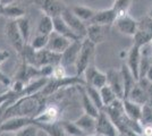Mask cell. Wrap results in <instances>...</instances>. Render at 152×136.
Masks as SVG:
<instances>
[{
  "mask_svg": "<svg viewBox=\"0 0 152 136\" xmlns=\"http://www.w3.org/2000/svg\"><path fill=\"white\" fill-rule=\"evenodd\" d=\"M82 40L72 41L69 47L61 53V60H60V63L66 68L69 67V66H73L75 68V64L76 61H77V58H78V53L81 51V47H82Z\"/></svg>",
  "mask_w": 152,
  "mask_h": 136,
  "instance_id": "cell-11",
  "label": "cell"
},
{
  "mask_svg": "<svg viewBox=\"0 0 152 136\" xmlns=\"http://www.w3.org/2000/svg\"><path fill=\"white\" fill-rule=\"evenodd\" d=\"M146 15H148V16H149L150 18H152V6L150 7V9L148 10V14H146Z\"/></svg>",
  "mask_w": 152,
  "mask_h": 136,
  "instance_id": "cell-45",
  "label": "cell"
},
{
  "mask_svg": "<svg viewBox=\"0 0 152 136\" xmlns=\"http://www.w3.org/2000/svg\"><path fill=\"white\" fill-rule=\"evenodd\" d=\"M72 43V40L67 39L63 36L61 34H59L57 32L51 33L49 35V40H48V45H47V49H49L51 51L56 52V53H63Z\"/></svg>",
  "mask_w": 152,
  "mask_h": 136,
  "instance_id": "cell-15",
  "label": "cell"
},
{
  "mask_svg": "<svg viewBox=\"0 0 152 136\" xmlns=\"http://www.w3.org/2000/svg\"><path fill=\"white\" fill-rule=\"evenodd\" d=\"M99 92H100V97H101L102 103H103V108L109 105L110 103H113L116 99H119L108 84L102 86L101 89H99Z\"/></svg>",
  "mask_w": 152,
  "mask_h": 136,
  "instance_id": "cell-30",
  "label": "cell"
},
{
  "mask_svg": "<svg viewBox=\"0 0 152 136\" xmlns=\"http://www.w3.org/2000/svg\"><path fill=\"white\" fill-rule=\"evenodd\" d=\"M69 8H70V10L75 14L80 20H82L83 22H85L86 24L92 20V17H93L94 14L96 13L95 9L90 8V7H88V6H83V5H74V6L69 7Z\"/></svg>",
  "mask_w": 152,
  "mask_h": 136,
  "instance_id": "cell-25",
  "label": "cell"
},
{
  "mask_svg": "<svg viewBox=\"0 0 152 136\" xmlns=\"http://www.w3.org/2000/svg\"><path fill=\"white\" fill-rule=\"evenodd\" d=\"M15 0H0V4L2 6H6V5H10V4H14Z\"/></svg>",
  "mask_w": 152,
  "mask_h": 136,
  "instance_id": "cell-43",
  "label": "cell"
},
{
  "mask_svg": "<svg viewBox=\"0 0 152 136\" xmlns=\"http://www.w3.org/2000/svg\"><path fill=\"white\" fill-rule=\"evenodd\" d=\"M95 133L99 136H118L119 132L115 126L110 117L103 110L99 112V116L96 117V126Z\"/></svg>",
  "mask_w": 152,
  "mask_h": 136,
  "instance_id": "cell-6",
  "label": "cell"
},
{
  "mask_svg": "<svg viewBox=\"0 0 152 136\" xmlns=\"http://www.w3.org/2000/svg\"><path fill=\"white\" fill-rule=\"evenodd\" d=\"M137 22H139L140 30H143V31L152 33V18H150L148 15L144 16V17H142V18L139 20Z\"/></svg>",
  "mask_w": 152,
  "mask_h": 136,
  "instance_id": "cell-38",
  "label": "cell"
},
{
  "mask_svg": "<svg viewBox=\"0 0 152 136\" xmlns=\"http://www.w3.org/2000/svg\"><path fill=\"white\" fill-rule=\"evenodd\" d=\"M141 136H152V125H143Z\"/></svg>",
  "mask_w": 152,
  "mask_h": 136,
  "instance_id": "cell-40",
  "label": "cell"
},
{
  "mask_svg": "<svg viewBox=\"0 0 152 136\" xmlns=\"http://www.w3.org/2000/svg\"><path fill=\"white\" fill-rule=\"evenodd\" d=\"M9 57H10L9 51H7V50H0V65L2 63H5Z\"/></svg>",
  "mask_w": 152,
  "mask_h": 136,
  "instance_id": "cell-41",
  "label": "cell"
},
{
  "mask_svg": "<svg viewBox=\"0 0 152 136\" xmlns=\"http://www.w3.org/2000/svg\"><path fill=\"white\" fill-rule=\"evenodd\" d=\"M40 128L38 127L37 124H30L25 127H23L22 129L15 133V136H38Z\"/></svg>",
  "mask_w": 152,
  "mask_h": 136,
  "instance_id": "cell-36",
  "label": "cell"
},
{
  "mask_svg": "<svg viewBox=\"0 0 152 136\" xmlns=\"http://www.w3.org/2000/svg\"><path fill=\"white\" fill-rule=\"evenodd\" d=\"M63 17V20L67 23V25L69 26L70 28L81 38L84 39L86 36V32H88V24L85 22H83L82 20H80L75 14L70 10L69 7H66V9L63 12V14L60 15Z\"/></svg>",
  "mask_w": 152,
  "mask_h": 136,
  "instance_id": "cell-5",
  "label": "cell"
},
{
  "mask_svg": "<svg viewBox=\"0 0 152 136\" xmlns=\"http://www.w3.org/2000/svg\"><path fill=\"white\" fill-rule=\"evenodd\" d=\"M114 26L118 32L127 36H133L139 30V22L133 18L129 14L118 16L114 23Z\"/></svg>",
  "mask_w": 152,
  "mask_h": 136,
  "instance_id": "cell-8",
  "label": "cell"
},
{
  "mask_svg": "<svg viewBox=\"0 0 152 136\" xmlns=\"http://www.w3.org/2000/svg\"><path fill=\"white\" fill-rule=\"evenodd\" d=\"M140 63H141V48L132 44L129 50L127 51L126 66L132 71L136 81L140 78Z\"/></svg>",
  "mask_w": 152,
  "mask_h": 136,
  "instance_id": "cell-13",
  "label": "cell"
},
{
  "mask_svg": "<svg viewBox=\"0 0 152 136\" xmlns=\"http://www.w3.org/2000/svg\"><path fill=\"white\" fill-rule=\"evenodd\" d=\"M33 123H34V118H30V117H9L0 123V132L1 133H16L23 127Z\"/></svg>",
  "mask_w": 152,
  "mask_h": 136,
  "instance_id": "cell-7",
  "label": "cell"
},
{
  "mask_svg": "<svg viewBox=\"0 0 152 136\" xmlns=\"http://www.w3.org/2000/svg\"><path fill=\"white\" fill-rule=\"evenodd\" d=\"M117 18V15L113 9V7L107 8V9H101V10H96L94 16L92 17V20H90L88 24H98V25L103 26H113L115 20Z\"/></svg>",
  "mask_w": 152,
  "mask_h": 136,
  "instance_id": "cell-14",
  "label": "cell"
},
{
  "mask_svg": "<svg viewBox=\"0 0 152 136\" xmlns=\"http://www.w3.org/2000/svg\"><path fill=\"white\" fill-rule=\"evenodd\" d=\"M2 5H1V4H0V16H1V15H2Z\"/></svg>",
  "mask_w": 152,
  "mask_h": 136,
  "instance_id": "cell-47",
  "label": "cell"
},
{
  "mask_svg": "<svg viewBox=\"0 0 152 136\" xmlns=\"http://www.w3.org/2000/svg\"><path fill=\"white\" fill-rule=\"evenodd\" d=\"M33 4L42 12L52 18L60 16L67 5L61 0H33Z\"/></svg>",
  "mask_w": 152,
  "mask_h": 136,
  "instance_id": "cell-3",
  "label": "cell"
},
{
  "mask_svg": "<svg viewBox=\"0 0 152 136\" xmlns=\"http://www.w3.org/2000/svg\"><path fill=\"white\" fill-rule=\"evenodd\" d=\"M38 125L40 130H43L48 136H66L60 121L55 123H34Z\"/></svg>",
  "mask_w": 152,
  "mask_h": 136,
  "instance_id": "cell-23",
  "label": "cell"
},
{
  "mask_svg": "<svg viewBox=\"0 0 152 136\" xmlns=\"http://www.w3.org/2000/svg\"><path fill=\"white\" fill-rule=\"evenodd\" d=\"M141 125H152V104L150 102L142 105L141 117H140Z\"/></svg>",
  "mask_w": 152,
  "mask_h": 136,
  "instance_id": "cell-35",
  "label": "cell"
},
{
  "mask_svg": "<svg viewBox=\"0 0 152 136\" xmlns=\"http://www.w3.org/2000/svg\"><path fill=\"white\" fill-rule=\"evenodd\" d=\"M84 82L85 84L94 86L96 89H101L102 86L107 84V75L106 73L99 71L96 67L90 65L84 71Z\"/></svg>",
  "mask_w": 152,
  "mask_h": 136,
  "instance_id": "cell-10",
  "label": "cell"
},
{
  "mask_svg": "<svg viewBox=\"0 0 152 136\" xmlns=\"http://www.w3.org/2000/svg\"><path fill=\"white\" fill-rule=\"evenodd\" d=\"M61 60V55L56 53V52L51 51L49 49H41L37 50L35 53V60H34V65L35 67H43V66H55L59 64Z\"/></svg>",
  "mask_w": 152,
  "mask_h": 136,
  "instance_id": "cell-9",
  "label": "cell"
},
{
  "mask_svg": "<svg viewBox=\"0 0 152 136\" xmlns=\"http://www.w3.org/2000/svg\"><path fill=\"white\" fill-rule=\"evenodd\" d=\"M108 30L109 26L98 25V24H88V32L86 36L88 39L93 42L95 45L100 44L108 38Z\"/></svg>",
  "mask_w": 152,
  "mask_h": 136,
  "instance_id": "cell-16",
  "label": "cell"
},
{
  "mask_svg": "<svg viewBox=\"0 0 152 136\" xmlns=\"http://www.w3.org/2000/svg\"><path fill=\"white\" fill-rule=\"evenodd\" d=\"M143 78H146L149 82H151L152 83V65L150 66V68L148 69V71H146V74H145V76Z\"/></svg>",
  "mask_w": 152,
  "mask_h": 136,
  "instance_id": "cell-42",
  "label": "cell"
},
{
  "mask_svg": "<svg viewBox=\"0 0 152 136\" xmlns=\"http://www.w3.org/2000/svg\"><path fill=\"white\" fill-rule=\"evenodd\" d=\"M16 20V24H17V27L19 30V33L22 35V38L24 40L25 43H28L30 40H31V23H30V20L25 16L23 17H19Z\"/></svg>",
  "mask_w": 152,
  "mask_h": 136,
  "instance_id": "cell-28",
  "label": "cell"
},
{
  "mask_svg": "<svg viewBox=\"0 0 152 136\" xmlns=\"http://www.w3.org/2000/svg\"><path fill=\"white\" fill-rule=\"evenodd\" d=\"M5 36H6L7 41L9 42V44L17 51V53L22 51V49L26 44L19 33L15 20H9L7 22V24L5 25Z\"/></svg>",
  "mask_w": 152,
  "mask_h": 136,
  "instance_id": "cell-4",
  "label": "cell"
},
{
  "mask_svg": "<svg viewBox=\"0 0 152 136\" xmlns=\"http://www.w3.org/2000/svg\"><path fill=\"white\" fill-rule=\"evenodd\" d=\"M59 121V109L57 105H47L34 117V123H55Z\"/></svg>",
  "mask_w": 152,
  "mask_h": 136,
  "instance_id": "cell-18",
  "label": "cell"
},
{
  "mask_svg": "<svg viewBox=\"0 0 152 136\" xmlns=\"http://www.w3.org/2000/svg\"><path fill=\"white\" fill-rule=\"evenodd\" d=\"M85 136H99L96 133H90V134H86Z\"/></svg>",
  "mask_w": 152,
  "mask_h": 136,
  "instance_id": "cell-46",
  "label": "cell"
},
{
  "mask_svg": "<svg viewBox=\"0 0 152 136\" xmlns=\"http://www.w3.org/2000/svg\"><path fill=\"white\" fill-rule=\"evenodd\" d=\"M74 123H75L85 134L95 133V126H96V118H95V117L90 116V115L84 112L80 118H77L76 120H74Z\"/></svg>",
  "mask_w": 152,
  "mask_h": 136,
  "instance_id": "cell-21",
  "label": "cell"
},
{
  "mask_svg": "<svg viewBox=\"0 0 152 136\" xmlns=\"http://www.w3.org/2000/svg\"><path fill=\"white\" fill-rule=\"evenodd\" d=\"M43 97H45L40 93L18 97L17 100L14 101L13 103H10L7 107L5 113L2 116V120H5L9 117L15 116L34 118L45 108L43 107Z\"/></svg>",
  "mask_w": 152,
  "mask_h": 136,
  "instance_id": "cell-1",
  "label": "cell"
},
{
  "mask_svg": "<svg viewBox=\"0 0 152 136\" xmlns=\"http://www.w3.org/2000/svg\"><path fill=\"white\" fill-rule=\"evenodd\" d=\"M121 76H123V83H124V99L128 95L129 91L133 89V86L136 84V78L134 77L132 71L126 66V64H123L121 68Z\"/></svg>",
  "mask_w": 152,
  "mask_h": 136,
  "instance_id": "cell-24",
  "label": "cell"
},
{
  "mask_svg": "<svg viewBox=\"0 0 152 136\" xmlns=\"http://www.w3.org/2000/svg\"><path fill=\"white\" fill-rule=\"evenodd\" d=\"M106 75H107V84L113 89V91L119 99H124V83H123L121 69L117 71L115 68H110L106 73Z\"/></svg>",
  "mask_w": 152,
  "mask_h": 136,
  "instance_id": "cell-12",
  "label": "cell"
},
{
  "mask_svg": "<svg viewBox=\"0 0 152 136\" xmlns=\"http://www.w3.org/2000/svg\"><path fill=\"white\" fill-rule=\"evenodd\" d=\"M95 47L96 45L91 42L88 38H84L82 40V47H81V51L78 53V58L75 64V71L76 76H81L84 74L85 69L88 68L93 59L95 52Z\"/></svg>",
  "mask_w": 152,
  "mask_h": 136,
  "instance_id": "cell-2",
  "label": "cell"
},
{
  "mask_svg": "<svg viewBox=\"0 0 152 136\" xmlns=\"http://www.w3.org/2000/svg\"><path fill=\"white\" fill-rule=\"evenodd\" d=\"M84 87H85V91H86L89 97L92 100V102L98 107L99 110H102L103 109V103H102L101 97H100L99 89H96L94 86H91V85H88V84L84 85Z\"/></svg>",
  "mask_w": 152,
  "mask_h": 136,
  "instance_id": "cell-32",
  "label": "cell"
},
{
  "mask_svg": "<svg viewBox=\"0 0 152 136\" xmlns=\"http://www.w3.org/2000/svg\"><path fill=\"white\" fill-rule=\"evenodd\" d=\"M123 103H124V111L125 115L128 118L137 120L140 121V117H141V110H142V105L135 103L133 101L128 100V99H123Z\"/></svg>",
  "mask_w": 152,
  "mask_h": 136,
  "instance_id": "cell-26",
  "label": "cell"
},
{
  "mask_svg": "<svg viewBox=\"0 0 152 136\" xmlns=\"http://www.w3.org/2000/svg\"><path fill=\"white\" fill-rule=\"evenodd\" d=\"M125 99H128V100H131V101H133V102L140 104V105H143V104L150 102V97L148 95V93L139 82H136V84L134 85L133 89L129 91L128 95Z\"/></svg>",
  "mask_w": 152,
  "mask_h": 136,
  "instance_id": "cell-20",
  "label": "cell"
},
{
  "mask_svg": "<svg viewBox=\"0 0 152 136\" xmlns=\"http://www.w3.org/2000/svg\"><path fill=\"white\" fill-rule=\"evenodd\" d=\"M48 40H49V35H45V34L37 33V35L30 40L28 44L31 45L34 50H41V49L47 48V45H48Z\"/></svg>",
  "mask_w": 152,
  "mask_h": 136,
  "instance_id": "cell-34",
  "label": "cell"
},
{
  "mask_svg": "<svg viewBox=\"0 0 152 136\" xmlns=\"http://www.w3.org/2000/svg\"><path fill=\"white\" fill-rule=\"evenodd\" d=\"M133 44L139 47V48H143L144 45L151 43L152 41V33L143 31V30H137L136 33L134 34L133 36Z\"/></svg>",
  "mask_w": 152,
  "mask_h": 136,
  "instance_id": "cell-29",
  "label": "cell"
},
{
  "mask_svg": "<svg viewBox=\"0 0 152 136\" xmlns=\"http://www.w3.org/2000/svg\"><path fill=\"white\" fill-rule=\"evenodd\" d=\"M67 77L66 75V67L59 63L57 65L53 66L52 68V74H51V78H55V79H61V78Z\"/></svg>",
  "mask_w": 152,
  "mask_h": 136,
  "instance_id": "cell-37",
  "label": "cell"
},
{
  "mask_svg": "<svg viewBox=\"0 0 152 136\" xmlns=\"http://www.w3.org/2000/svg\"><path fill=\"white\" fill-rule=\"evenodd\" d=\"M25 9L23 8L22 5L17 2H14L10 5H6L2 7V17H6L8 20H17L19 17L25 16Z\"/></svg>",
  "mask_w": 152,
  "mask_h": 136,
  "instance_id": "cell-22",
  "label": "cell"
},
{
  "mask_svg": "<svg viewBox=\"0 0 152 136\" xmlns=\"http://www.w3.org/2000/svg\"><path fill=\"white\" fill-rule=\"evenodd\" d=\"M13 83V81L10 79L9 76H7L4 71L0 69V85L2 86H6V87H9Z\"/></svg>",
  "mask_w": 152,
  "mask_h": 136,
  "instance_id": "cell-39",
  "label": "cell"
},
{
  "mask_svg": "<svg viewBox=\"0 0 152 136\" xmlns=\"http://www.w3.org/2000/svg\"><path fill=\"white\" fill-rule=\"evenodd\" d=\"M66 136H85L86 134L83 132L74 121H60Z\"/></svg>",
  "mask_w": 152,
  "mask_h": 136,
  "instance_id": "cell-33",
  "label": "cell"
},
{
  "mask_svg": "<svg viewBox=\"0 0 152 136\" xmlns=\"http://www.w3.org/2000/svg\"><path fill=\"white\" fill-rule=\"evenodd\" d=\"M53 31L59 33V34H61L63 36L72 40V41L82 40L72 28H70L69 26L67 25V23L63 20L61 16H58V17H55V18H53Z\"/></svg>",
  "mask_w": 152,
  "mask_h": 136,
  "instance_id": "cell-19",
  "label": "cell"
},
{
  "mask_svg": "<svg viewBox=\"0 0 152 136\" xmlns=\"http://www.w3.org/2000/svg\"><path fill=\"white\" fill-rule=\"evenodd\" d=\"M84 85L85 84L76 85V87H77L78 92L81 93V103H82L83 110H84L85 113H88V115H90V116H93L96 118V117L99 116V112H100L101 110L98 109V107L92 102V100L89 97L88 93H86V91H85Z\"/></svg>",
  "mask_w": 152,
  "mask_h": 136,
  "instance_id": "cell-17",
  "label": "cell"
},
{
  "mask_svg": "<svg viewBox=\"0 0 152 136\" xmlns=\"http://www.w3.org/2000/svg\"><path fill=\"white\" fill-rule=\"evenodd\" d=\"M133 1L134 0H115L111 7L115 10L117 17L121 16V15H125V14H128V10L132 6Z\"/></svg>",
  "mask_w": 152,
  "mask_h": 136,
  "instance_id": "cell-31",
  "label": "cell"
},
{
  "mask_svg": "<svg viewBox=\"0 0 152 136\" xmlns=\"http://www.w3.org/2000/svg\"><path fill=\"white\" fill-rule=\"evenodd\" d=\"M15 2H17V4H24V2H26V4H33V0H15Z\"/></svg>",
  "mask_w": 152,
  "mask_h": 136,
  "instance_id": "cell-44",
  "label": "cell"
},
{
  "mask_svg": "<svg viewBox=\"0 0 152 136\" xmlns=\"http://www.w3.org/2000/svg\"><path fill=\"white\" fill-rule=\"evenodd\" d=\"M37 32L45 35H50L53 32V18L45 14H42L38 20Z\"/></svg>",
  "mask_w": 152,
  "mask_h": 136,
  "instance_id": "cell-27",
  "label": "cell"
},
{
  "mask_svg": "<svg viewBox=\"0 0 152 136\" xmlns=\"http://www.w3.org/2000/svg\"><path fill=\"white\" fill-rule=\"evenodd\" d=\"M118 136H125V135H123V134H118Z\"/></svg>",
  "mask_w": 152,
  "mask_h": 136,
  "instance_id": "cell-48",
  "label": "cell"
},
{
  "mask_svg": "<svg viewBox=\"0 0 152 136\" xmlns=\"http://www.w3.org/2000/svg\"><path fill=\"white\" fill-rule=\"evenodd\" d=\"M150 103H151V104H152V100H151V101H150Z\"/></svg>",
  "mask_w": 152,
  "mask_h": 136,
  "instance_id": "cell-49",
  "label": "cell"
}]
</instances>
